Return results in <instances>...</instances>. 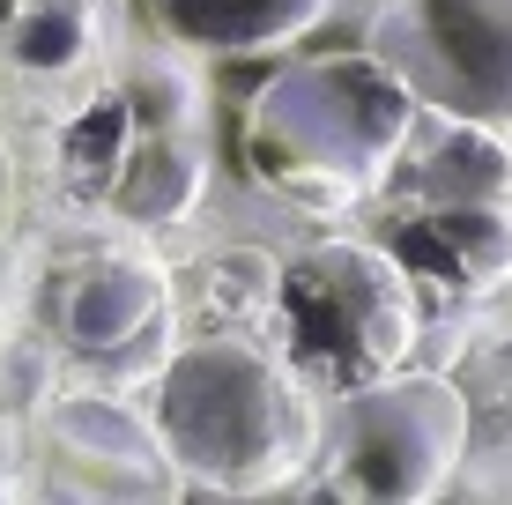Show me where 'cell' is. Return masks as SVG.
<instances>
[{"label":"cell","instance_id":"obj_3","mask_svg":"<svg viewBox=\"0 0 512 505\" xmlns=\"http://www.w3.org/2000/svg\"><path fill=\"white\" fill-rule=\"evenodd\" d=\"M282 305H290L297 357H312L334 387L401 372L416 350V290L394 253L379 246H320L297 268H282Z\"/></svg>","mask_w":512,"mask_h":505},{"label":"cell","instance_id":"obj_6","mask_svg":"<svg viewBox=\"0 0 512 505\" xmlns=\"http://www.w3.org/2000/svg\"><path fill=\"white\" fill-rule=\"evenodd\" d=\"M164 305H171V283L156 268H141V260H97V268H82L67 283L60 335L75 350H127V342H141L164 320Z\"/></svg>","mask_w":512,"mask_h":505},{"label":"cell","instance_id":"obj_4","mask_svg":"<svg viewBox=\"0 0 512 505\" xmlns=\"http://www.w3.org/2000/svg\"><path fill=\"white\" fill-rule=\"evenodd\" d=\"M468 454V394L438 372H386L342 394L334 461L357 498H431Z\"/></svg>","mask_w":512,"mask_h":505},{"label":"cell","instance_id":"obj_5","mask_svg":"<svg viewBox=\"0 0 512 505\" xmlns=\"http://www.w3.org/2000/svg\"><path fill=\"white\" fill-rule=\"evenodd\" d=\"M372 38L416 97L468 119L512 112V0H394Z\"/></svg>","mask_w":512,"mask_h":505},{"label":"cell","instance_id":"obj_12","mask_svg":"<svg viewBox=\"0 0 512 505\" xmlns=\"http://www.w3.org/2000/svg\"><path fill=\"white\" fill-rule=\"evenodd\" d=\"M505 179H512V164H505V149L490 142L483 127H453L446 149L431 156V186L446 201H498Z\"/></svg>","mask_w":512,"mask_h":505},{"label":"cell","instance_id":"obj_1","mask_svg":"<svg viewBox=\"0 0 512 505\" xmlns=\"http://www.w3.org/2000/svg\"><path fill=\"white\" fill-rule=\"evenodd\" d=\"M416 127V90L379 60H297L253 104L245 149L282 194L349 201L401 156Z\"/></svg>","mask_w":512,"mask_h":505},{"label":"cell","instance_id":"obj_9","mask_svg":"<svg viewBox=\"0 0 512 505\" xmlns=\"http://www.w3.org/2000/svg\"><path fill=\"white\" fill-rule=\"evenodd\" d=\"M193 194H201V156H193L186 142H149L127 164V179H119V208H127L134 223H164L179 216V208H193Z\"/></svg>","mask_w":512,"mask_h":505},{"label":"cell","instance_id":"obj_8","mask_svg":"<svg viewBox=\"0 0 512 505\" xmlns=\"http://www.w3.org/2000/svg\"><path fill=\"white\" fill-rule=\"evenodd\" d=\"M423 223L438 238V275L446 283H498V275H512V216L498 201H446Z\"/></svg>","mask_w":512,"mask_h":505},{"label":"cell","instance_id":"obj_10","mask_svg":"<svg viewBox=\"0 0 512 505\" xmlns=\"http://www.w3.org/2000/svg\"><path fill=\"white\" fill-rule=\"evenodd\" d=\"M8 52L38 75H67L90 52V0H30V15L15 23Z\"/></svg>","mask_w":512,"mask_h":505},{"label":"cell","instance_id":"obj_7","mask_svg":"<svg viewBox=\"0 0 512 505\" xmlns=\"http://www.w3.org/2000/svg\"><path fill=\"white\" fill-rule=\"evenodd\" d=\"M334 0H156V23L193 52H260L305 38Z\"/></svg>","mask_w":512,"mask_h":505},{"label":"cell","instance_id":"obj_2","mask_svg":"<svg viewBox=\"0 0 512 505\" xmlns=\"http://www.w3.org/2000/svg\"><path fill=\"white\" fill-rule=\"evenodd\" d=\"M156 439L193 476L260 491L305 461L312 409L305 387L253 342H193L156 372Z\"/></svg>","mask_w":512,"mask_h":505},{"label":"cell","instance_id":"obj_11","mask_svg":"<svg viewBox=\"0 0 512 505\" xmlns=\"http://www.w3.org/2000/svg\"><path fill=\"white\" fill-rule=\"evenodd\" d=\"M52 431H60L82 461H149L156 454V439L112 402H60L52 409Z\"/></svg>","mask_w":512,"mask_h":505},{"label":"cell","instance_id":"obj_13","mask_svg":"<svg viewBox=\"0 0 512 505\" xmlns=\"http://www.w3.org/2000/svg\"><path fill=\"white\" fill-rule=\"evenodd\" d=\"M379 8H394V0H379Z\"/></svg>","mask_w":512,"mask_h":505}]
</instances>
